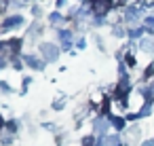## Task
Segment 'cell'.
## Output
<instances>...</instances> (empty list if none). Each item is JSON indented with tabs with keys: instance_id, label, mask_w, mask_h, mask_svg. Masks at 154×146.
Instances as JSON below:
<instances>
[{
	"instance_id": "cell-13",
	"label": "cell",
	"mask_w": 154,
	"mask_h": 146,
	"mask_svg": "<svg viewBox=\"0 0 154 146\" xmlns=\"http://www.w3.org/2000/svg\"><path fill=\"white\" fill-rule=\"evenodd\" d=\"M148 114H152V102H146V104L141 106V110L137 112L139 119H141V116H148Z\"/></svg>"
},
{
	"instance_id": "cell-25",
	"label": "cell",
	"mask_w": 154,
	"mask_h": 146,
	"mask_svg": "<svg viewBox=\"0 0 154 146\" xmlns=\"http://www.w3.org/2000/svg\"><path fill=\"white\" fill-rule=\"evenodd\" d=\"M114 2H116V5H118V7H122V5H125V2H127V0H112V5H114Z\"/></svg>"
},
{
	"instance_id": "cell-14",
	"label": "cell",
	"mask_w": 154,
	"mask_h": 146,
	"mask_svg": "<svg viewBox=\"0 0 154 146\" xmlns=\"http://www.w3.org/2000/svg\"><path fill=\"white\" fill-rule=\"evenodd\" d=\"M40 32H42V26H40L38 21H36V24H32V28H30V38H36Z\"/></svg>"
},
{
	"instance_id": "cell-7",
	"label": "cell",
	"mask_w": 154,
	"mask_h": 146,
	"mask_svg": "<svg viewBox=\"0 0 154 146\" xmlns=\"http://www.w3.org/2000/svg\"><path fill=\"white\" fill-rule=\"evenodd\" d=\"M23 59H26V66H28V68H32V70H42V68H45V64H42L36 55H32V53H30V55H26Z\"/></svg>"
},
{
	"instance_id": "cell-3",
	"label": "cell",
	"mask_w": 154,
	"mask_h": 146,
	"mask_svg": "<svg viewBox=\"0 0 154 146\" xmlns=\"http://www.w3.org/2000/svg\"><path fill=\"white\" fill-rule=\"evenodd\" d=\"M108 129H110V121L103 119V116H97L95 123H93V131L99 133V138H106L108 135Z\"/></svg>"
},
{
	"instance_id": "cell-23",
	"label": "cell",
	"mask_w": 154,
	"mask_h": 146,
	"mask_svg": "<svg viewBox=\"0 0 154 146\" xmlns=\"http://www.w3.org/2000/svg\"><path fill=\"white\" fill-rule=\"evenodd\" d=\"M141 146H154V140H152V138H150V140H143Z\"/></svg>"
},
{
	"instance_id": "cell-5",
	"label": "cell",
	"mask_w": 154,
	"mask_h": 146,
	"mask_svg": "<svg viewBox=\"0 0 154 146\" xmlns=\"http://www.w3.org/2000/svg\"><path fill=\"white\" fill-rule=\"evenodd\" d=\"M57 36H59V40H61V49L68 51V49L72 47V32H70V30H59Z\"/></svg>"
},
{
	"instance_id": "cell-1",
	"label": "cell",
	"mask_w": 154,
	"mask_h": 146,
	"mask_svg": "<svg viewBox=\"0 0 154 146\" xmlns=\"http://www.w3.org/2000/svg\"><path fill=\"white\" fill-rule=\"evenodd\" d=\"M112 9H114L112 0H93V15L103 17V15H108Z\"/></svg>"
},
{
	"instance_id": "cell-22",
	"label": "cell",
	"mask_w": 154,
	"mask_h": 146,
	"mask_svg": "<svg viewBox=\"0 0 154 146\" xmlns=\"http://www.w3.org/2000/svg\"><path fill=\"white\" fill-rule=\"evenodd\" d=\"M61 106H63V100H57V102H55V104H53V108H55V110H59V108H61Z\"/></svg>"
},
{
	"instance_id": "cell-17",
	"label": "cell",
	"mask_w": 154,
	"mask_h": 146,
	"mask_svg": "<svg viewBox=\"0 0 154 146\" xmlns=\"http://www.w3.org/2000/svg\"><path fill=\"white\" fill-rule=\"evenodd\" d=\"M125 64L133 68V66H135V55H133V53H127V55H125Z\"/></svg>"
},
{
	"instance_id": "cell-21",
	"label": "cell",
	"mask_w": 154,
	"mask_h": 146,
	"mask_svg": "<svg viewBox=\"0 0 154 146\" xmlns=\"http://www.w3.org/2000/svg\"><path fill=\"white\" fill-rule=\"evenodd\" d=\"M11 142H13V138H11V135H2V144H7V146H9Z\"/></svg>"
},
{
	"instance_id": "cell-15",
	"label": "cell",
	"mask_w": 154,
	"mask_h": 146,
	"mask_svg": "<svg viewBox=\"0 0 154 146\" xmlns=\"http://www.w3.org/2000/svg\"><path fill=\"white\" fill-rule=\"evenodd\" d=\"M17 129H19V123H17V121H9V123H7V131H9V133H15Z\"/></svg>"
},
{
	"instance_id": "cell-19",
	"label": "cell",
	"mask_w": 154,
	"mask_h": 146,
	"mask_svg": "<svg viewBox=\"0 0 154 146\" xmlns=\"http://www.w3.org/2000/svg\"><path fill=\"white\" fill-rule=\"evenodd\" d=\"M30 11H32V15H34V17H40V15H42V11H40V7H38V5H34Z\"/></svg>"
},
{
	"instance_id": "cell-24",
	"label": "cell",
	"mask_w": 154,
	"mask_h": 146,
	"mask_svg": "<svg viewBox=\"0 0 154 146\" xmlns=\"http://www.w3.org/2000/svg\"><path fill=\"white\" fill-rule=\"evenodd\" d=\"M13 66H15V68H17V70H19V68H21V62H19V57H15V59H13Z\"/></svg>"
},
{
	"instance_id": "cell-4",
	"label": "cell",
	"mask_w": 154,
	"mask_h": 146,
	"mask_svg": "<svg viewBox=\"0 0 154 146\" xmlns=\"http://www.w3.org/2000/svg\"><path fill=\"white\" fill-rule=\"evenodd\" d=\"M21 24H23V17H21V15H13V17H7V19L2 21L0 30H5V32H7V30H13V28L17 30V28H19Z\"/></svg>"
},
{
	"instance_id": "cell-18",
	"label": "cell",
	"mask_w": 154,
	"mask_h": 146,
	"mask_svg": "<svg viewBox=\"0 0 154 146\" xmlns=\"http://www.w3.org/2000/svg\"><path fill=\"white\" fill-rule=\"evenodd\" d=\"M112 34H114V36H125V28H122V26H114V28H112Z\"/></svg>"
},
{
	"instance_id": "cell-10",
	"label": "cell",
	"mask_w": 154,
	"mask_h": 146,
	"mask_svg": "<svg viewBox=\"0 0 154 146\" xmlns=\"http://www.w3.org/2000/svg\"><path fill=\"white\" fill-rule=\"evenodd\" d=\"M110 123H112V127L116 131H122L125 129V119L122 116H110Z\"/></svg>"
},
{
	"instance_id": "cell-11",
	"label": "cell",
	"mask_w": 154,
	"mask_h": 146,
	"mask_svg": "<svg viewBox=\"0 0 154 146\" xmlns=\"http://www.w3.org/2000/svg\"><path fill=\"white\" fill-rule=\"evenodd\" d=\"M103 142H106V146H122V140H120L116 133H114V135H106Z\"/></svg>"
},
{
	"instance_id": "cell-12",
	"label": "cell",
	"mask_w": 154,
	"mask_h": 146,
	"mask_svg": "<svg viewBox=\"0 0 154 146\" xmlns=\"http://www.w3.org/2000/svg\"><path fill=\"white\" fill-rule=\"evenodd\" d=\"M143 34H146V28H139V26L129 30V36H131V40H133V38H143Z\"/></svg>"
},
{
	"instance_id": "cell-16",
	"label": "cell",
	"mask_w": 154,
	"mask_h": 146,
	"mask_svg": "<svg viewBox=\"0 0 154 146\" xmlns=\"http://www.w3.org/2000/svg\"><path fill=\"white\" fill-rule=\"evenodd\" d=\"M97 142H95V138L93 135H85L82 138V146H95Z\"/></svg>"
},
{
	"instance_id": "cell-28",
	"label": "cell",
	"mask_w": 154,
	"mask_h": 146,
	"mask_svg": "<svg viewBox=\"0 0 154 146\" xmlns=\"http://www.w3.org/2000/svg\"><path fill=\"white\" fill-rule=\"evenodd\" d=\"M19 2H21V5H23V2H30V0H19Z\"/></svg>"
},
{
	"instance_id": "cell-20",
	"label": "cell",
	"mask_w": 154,
	"mask_h": 146,
	"mask_svg": "<svg viewBox=\"0 0 154 146\" xmlns=\"http://www.w3.org/2000/svg\"><path fill=\"white\" fill-rule=\"evenodd\" d=\"M0 89H2L5 93H11V87H9L7 83H0Z\"/></svg>"
},
{
	"instance_id": "cell-9",
	"label": "cell",
	"mask_w": 154,
	"mask_h": 146,
	"mask_svg": "<svg viewBox=\"0 0 154 146\" xmlns=\"http://www.w3.org/2000/svg\"><path fill=\"white\" fill-rule=\"evenodd\" d=\"M49 24H51V26H63V24H66V17L59 15V13H51V15H49Z\"/></svg>"
},
{
	"instance_id": "cell-6",
	"label": "cell",
	"mask_w": 154,
	"mask_h": 146,
	"mask_svg": "<svg viewBox=\"0 0 154 146\" xmlns=\"http://www.w3.org/2000/svg\"><path fill=\"white\" fill-rule=\"evenodd\" d=\"M139 47H141L143 53H154V34L143 36V38L139 40Z\"/></svg>"
},
{
	"instance_id": "cell-2",
	"label": "cell",
	"mask_w": 154,
	"mask_h": 146,
	"mask_svg": "<svg viewBox=\"0 0 154 146\" xmlns=\"http://www.w3.org/2000/svg\"><path fill=\"white\" fill-rule=\"evenodd\" d=\"M40 51H42V57L47 62H57V57H59V49L53 43H42L40 45Z\"/></svg>"
},
{
	"instance_id": "cell-8",
	"label": "cell",
	"mask_w": 154,
	"mask_h": 146,
	"mask_svg": "<svg viewBox=\"0 0 154 146\" xmlns=\"http://www.w3.org/2000/svg\"><path fill=\"white\" fill-rule=\"evenodd\" d=\"M139 133H141V127H137V125H135L133 129H129V131H127V144H131V146H133V144H137Z\"/></svg>"
},
{
	"instance_id": "cell-27",
	"label": "cell",
	"mask_w": 154,
	"mask_h": 146,
	"mask_svg": "<svg viewBox=\"0 0 154 146\" xmlns=\"http://www.w3.org/2000/svg\"><path fill=\"white\" fill-rule=\"evenodd\" d=\"M66 5V0H57V7H63Z\"/></svg>"
},
{
	"instance_id": "cell-26",
	"label": "cell",
	"mask_w": 154,
	"mask_h": 146,
	"mask_svg": "<svg viewBox=\"0 0 154 146\" xmlns=\"http://www.w3.org/2000/svg\"><path fill=\"white\" fill-rule=\"evenodd\" d=\"M5 66H7V62H5V57H0V70H2Z\"/></svg>"
}]
</instances>
